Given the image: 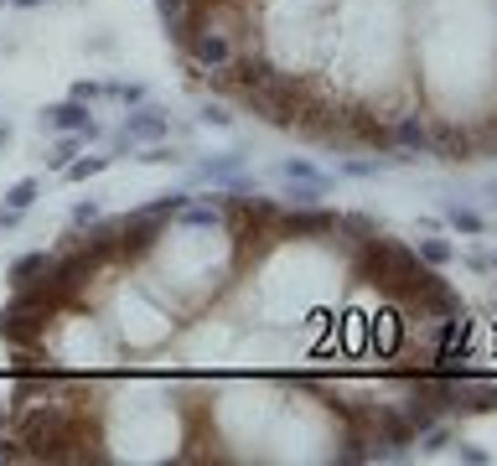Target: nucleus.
I'll return each mask as SVG.
<instances>
[{"label": "nucleus", "mask_w": 497, "mask_h": 466, "mask_svg": "<svg viewBox=\"0 0 497 466\" xmlns=\"http://www.w3.org/2000/svg\"><path fill=\"white\" fill-rule=\"evenodd\" d=\"M388 129H394V150H425V156H430V119L419 109L399 114Z\"/></svg>", "instance_id": "obj_5"}, {"label": "nucleus", "mask_w": 497, "mask_h": 466, "mask_svg": "<svg viewBox=\"0 0 497 466\" xmlns=\"http://www.w3.org/2000/svg\"><path fill=\"white\" fill-rule=\"evenodd\" d=\"M109 161H114V156H73V161L57 171V177H63V181H88V177H98V171H104Z\"/></svg>", "instance_id": "obj_11"}, {"label": "nucleus", "mask_w": 497, "mask_h": 466, "mask_svg": "<svg viewBox=\"0 0 497 466\" xmlns=\"http://www.w3.org/2000/svg\"><path fill=\"white\" fill-rule=\"evenodd\" d=\"M337 223H342L337 208L311 202V208H280L274 233H280V243H332L337 239Z\"/></svg>", "instance_id": "obj_1"}, {"label": "nucleus", "mask_w": 497, "mask_h": 466, "mask_svg": "<svg viewBox=\"0 0 497 466\" xmlns=\"http://www.w3.org/2000/svg\"><path fill=\"white\" fill-rule=\"evenodd\" d=\"M415 254L425 259V264H435V270H446L450 259H456V243H450V239H419Z\"/></svg>", "instance_id": "obj_12"}, {"label": "nucleus", "mask_w": 497, "mask_h": 466, "mask_svg": "<svg viewBox=\"0 0 497 466\" xmlns=\"http://www.w3.org/2000/svg\"><path fill=\"white\" fill-rule=\"evenodd\" d=\"M73 98L98 104V98H109V83H104V78H78V83H73Z\"/></svg>", "instance_id": "obj_17"}, {"label": "nucleus", "mask_w": 497, "mask_h": 466, "mask_svg": "<svg viewBox=\"0 0 497 466\" xmlns=\"http://www.w3.org/2000/svg\"><path fill=\"white\" fill-rule=\"evenodd\" d=\"M36 197H42V181L36 177H21L16 187H11V192H5V208H16V212H26L36 202Z\"/></svg>", "instance_id": "obj_15"}, {"label": "nucleus", "mask_w": 497, "mask_h": 466, "mask_svg": "<svg viewBox=\"0 0 497 466\" xmlns=\"http://www.w3.org/2000/svg\"><path fill=\"white\" fill-rule=\"evenodd\" d=\"M446 228H456L461 239H481V233H487V218L471 212V208H461V202H450L446 208Z\"/></svg>", "instance_id": "obj_9"}, {"label": "nucleus", "mask_w": 497, "mask_h": 466, "mask_svg": "<svg viewBox=\"0 0 497 466\" xmlns=\"http://www.w3.org/2000/svg\"><path fill=\"white\" fill-rule=\"evenodd\" d=\"M5 145H11V125H5V119H0V150H5Z\"/></svg>", "instance_id": "obj_24"}, {"label": "nucleus", "mask_w": 497, "mask_h": 466, "mask_svg": "<svg viewBox=\"0 0 497 466\" xmlns=\"http://www.w3.org/2000/svg\"><path fill=\"white\" fill-rule=\"evenodd\" d=\"M52 270V249H32V254L11 259V270H5V285H32V280H42V274Z\"/></svg>", "instance_id": "obj_6"}, {"label": "nucleus", "mask_w": 497, "mask_h": 466, "mask_svg": "<svg viewBox=\"0 0 497 466\" xmlns=\"http://www.w3.org/2000/svg\"><path fill=\"white\" fill-rule=\"evenodd\" d=\"M280 177H290V181H321V187H326V171H321V166H311L305 161V156H290V161H280Z\"/></svg>", "instance_id": "obj_14"}, {"label": "nucleus", "mask_w": 497, "mask_h": 466, "mask_svg": "<svg viewBox=\"0 0 497 466\" xmlns=\"http://www.w3.org/2000/svg\"><path fill=\"white\" fill-rule=\"evenodd\" d=\"M135 161L140 166H177V161H187V150H177V145H166V140H150Z\"/></svg>", "instance_id": "obj_13"}, {"label": "nucleus", "mask_w": 497, "mask_h": 466, "mask_svg": "<svg viewBox=\"0 0 497 466\" xmlns=\"http://www.w3.org/2000/svg\"><path fill=\"white\" fill-rule=\"evenodd\" d=\"M239 171H243V156H239V150H228V156H218V161H202V166H197V177L212 181V187H228Z\"/></svg>", "instance_id": "obj_7"}, {"label": "nucleus", "mask_w": 497, "mask_h": 466, "mask_svg": "<svg viewBox=\"0 0 497 466\" xmlns=\"http://www.w3.org/2000/svg\"><path fill=\"white\" fill-rule=\"evenodd\" d=\"M21 218H26V212H16V208H5V202H0V228H5V233L21 228Z\"/></svg>", "instance_id": "obj_22"}, {"label": "nucleus", "mask_w": 497, "mask_h": 466, "mask_svg": "<svg viewBox=\"0 0 497 466\" xmlns=\"http://www.w3.org/2000/svg\"><path fill=\"white\" fill-rule=\"evenodd\" d=\"M104 212H98V202H73V218H67V228H94Z\"/></svg>", "instance_id": "obj_20"}, {"label": "nucleus", "mask_w": 497, "mask_h": 466, "mask_svg": "<svg viewBox=\"0 0 497 466\" xmlns=\"http://www.w3.org/2000/svg\"><path fill=\"white\" fill-rule=\"evenodd\" d=\"M0 430H5V394H0Z\"/></svg>", "instance_id": "obj_25"}, {"label": "nucleus", "mask_w": 497, "mask_h": 466, "mask_svg": "<svg viewBox=\"0 0 497 466\" xmlns=\"http://www.w3.org/2000/svg\"><path fill=\"white\" fill-rule=\"evenodd\" d=\"M109 98H119L125 109H135V104H145V83H109Z\"/></svg>", "instance_id": "obj_18"}, {"label": "nucleus", "mask_w": 497, "mask_h": 466, "mask_svg": "<svg viewBox=\"0 0 497 466\" xmlns=\"http://www.w3.org/2000/svg\"><path fill=\"white\" fill-rule=\"evenodd\" d=\"M430 156L435 161H446V166H471L481 161L477 156V129L461 125V119H430Z\"/></svg>", "instance_id": "obj_2"}, {"label": "nucleus", "mask_w": 497, "mask_h": 466, "mask_svg": "<svg viewBox=\"0 0 497 466\" xmlns=\"http://www.w3.org/2000/svg\"><path fill=\"white\" fill-rule=\"evenodd\" d=\"M197 125H208V129H233V114H228V109H218V104H202Z\"/></svg>", "instance_id": "obj_19"}, {"label": "nucleus", "mask_w": 497, "mask_h": 466, "mask_svg": "<svg viewBox=\"0 0 497 466\" xmlns=\"http://www.w3.org/2000/svg\"><path fill=\"white\" fill-rule=\"evenodd\" d=\"M171 135V114L156 109V104H135L119 119V135H114V150H140L150 140H166Z\"/></svg>", "instance_id": "obj_3"}, {"label": "nucleus", "mask_w": 497, "mask_h": 466, "mask_svg": "<svg viewBox=\"0 0 497 466\" xmlns=\"http://www.w3.org/2000/svg\"><path fill=\"white\" fill-rule=\"evenodd\" d=\"M456 456H461V461H471V466H487V450H481V446H466V440L456 446Z\"/></svg>", "instance_id": "obj_21"}, {"label": "nucleus", "mask_w": 497, "mask_h": 466, "mask_svg": "<svg viewBox=\"0 0 497 466\" xmlns=\"http://www.w3.org/2000/svg\"><path fill=\"white\" fill-rule=\"evenodd\" d=\"M384 166V156H357V161H342V177H378Z\"/></svg>", "instance_id": "obj_16"}, {"label": "nucleus", "mask_w": 497, "mask_h": 466, "mask_svg": "<svg viewBox=\"0 0 497 466\" xmlns=\"http://www.w3.org/2000/svg\"><path fill=\"white\" fill-rule=\"evenodd\" d=\"M83 145H88V135H78V129H67V135H52V156H47V171H63L73 156H78Z\"/></svg>", "instance_id": "obj_10"}, {"label": "nucleus", "mask_w": 497, "mask_h": 466, "mask_svg": "<svg viewBox=\"0 0 497 466\" xmlns=\"http://www.w3.org/2000/svg\"><path fill=\"white\" fill-rule=\"evenodd\" d=\"M187 202H192V192H160V197H150L140 212H150V218H160V223H177L181 212H187Z\"/></svg>", "instance_id": "obj_8"}, {"label": "nucleus", "mask_w": 497, "mask_h": 466, "mask_svg": "<svg viewBox=\"0 0 497 466\" xmlns=\"http://www.w3.org/2000/svg\"><path fill=\"white\" fill-rule=\"evenodd\" d=\"M36 129H42V135H67V129H78V135L98 140L94 104H83V98H73V94H67L63 104H47V109L36 114Z\"/></svg>", "instance_id": "obj_4"}, {"label": "nucleus", "mask_w": 497, "mask_h": 466, "mask_svg": "<svg viewBox=\"0 0 497 466\" xmlns=\"http://www.w3.org/2000/svg\"><path fill=\"white\" fill-rule=\"evenodd\" d=\"M11 11H36V5H47V0H5Z\"/></svg>", "instance_id": "obj_23"}]
</instances>
